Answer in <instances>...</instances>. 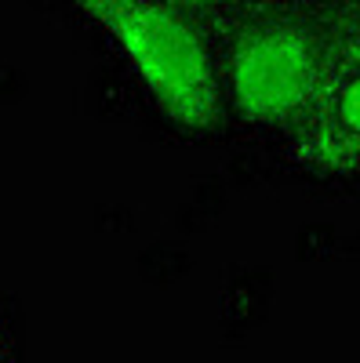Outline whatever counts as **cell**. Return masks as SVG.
<instances>
[{"mask_svg": "<svg viewBox=\"0 0 360 363\" xmlns=\"http://www.w3.org/2000/svg\"><path fill=\"white\" fill-rule=\"evenodd\" d=\"M339 0H236L207 4L229 106L255 128L295 131L332 58Z\"/></svg>", "mask_w": 360, "mask_h": 363, "instance_id": "6da1fadb", "label": "cell"}, {"mask_svg": "<svg viewBox=\"0 0 360 363\" xmlns=\"http://www.w3.org/2000/svg\"><path fill=\"white\" fill-rule=\"evenodd\" d=\"M120 48L171 124L207 135L222 124L226 91L215 18L204 0H66Z\"/></svg>", "mask_w": 360, "mask_h": 363, "instance_id": "7a4b0ae2", "label": "cell"}, {"mask_svg": "<svg viewBox=\"0 0 360 363\" xmlns=\"http://www.w3.org/2000/svg\"><path fill=\"white\" fill-rule=\"evenodd\" d=\"M291 157L313 174H360V4L339 0L320 91L291 131Z\"/></svg>", "mask_w": 360, "mask_h": 363, "instance_id": "3957f363", "label": "cell"}, {"mask_svg": "<svg viewBox=\"0 0 360 363\" xmlns=\"http://www.w3.org/2000/svg\"><path fill=\"white\" fill-rule=\"evenodd\" d=\"M204 4H236V0H204Z\"/></svg>", "mask_w": 360, "mask_h": 363, "instance_id": "277c9868", "label": "cell"}, {"mask_svg": "<svg viewBox=\"0 0 360 363\" xmlns=\"http://www.w3.org/2000/svg\"><path fill=\"white\" fill-rule=\"evenodd\" d=\"M4 352H8V349H4V345H0V356H4Z\"/></svg>", "mask_w": 360, "mask_h": 363, "instance_id": "5b68a950", "label": "cell"}, {"mask_svg": "<svg viewBox=\"0 0 360 363\" xmlns=\"http://www.w3.org/2000/svg\"><path fill=\"white\" fill-rule=\"evenodd\" d=\"M356 4H360V0H356Z\"/></svg>", "mask_w": 360, "mask_h": 363, "instance_id": "8992f818", "label": "cell"}]
</instances>
